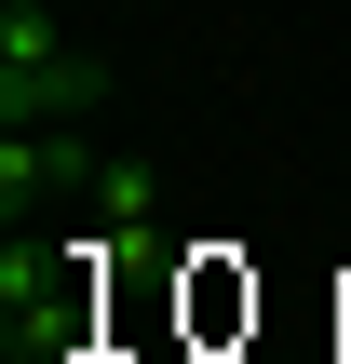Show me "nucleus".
Returning <instances> with one entry per match:
<instances>
[{
    "label": "nucleus",
    "mask_w": 351,
    "mask_h": 364,
    "mask_svg": "<svg viewBox=\"0 0 351 364\" xmlns=\"http://www.w3.org/2000/svg\"><path fill=\"white\" fill-rule=\"evenodd\" d=\"M108 108V68L41 14V0H0V135H68Z\"/></svg>",
    "instance_id": "f257e3e1"
},
{
    "label": "nucleus",
    "mask_w": 351,
    "mask_h": 364,
    "mask_svg": "<svg viewBox=\"0 0 351 364\" xmlns=\"http://www.w3.org/2000/svg\"><path fill=\"white\" fill-rule=\"evenodd\" d=\"M54 162H68V149H54ZM68 176L95 189V216H108V230H149V216H162V176H149V162H68Z\"/></svg>",
    "instance_id": "f03ea898"
}]
</instances>
